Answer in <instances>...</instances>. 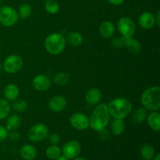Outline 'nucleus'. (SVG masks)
<instances>
[{
	"label": "nucleus",
	"mask_w": 160,
	"mask_h": 160,
	"mask_svg": "<svg viewBox=\"0 0 160 160\" xmlns=\"http://www.w3.org/2000/svg\"><path fill=\"white\" fill-rule=\"evenodd\" d=\"M155 20H156V23L158 27L160 26V11H157L156 16H155Z\"/></svg>",
	"instance_id": "37"
},
{
	"label": "nucleus",
	"mask_w": 160,
	"mask_h": 160,
	"mask_svg": "<svg viewBox=\"0 0 160 160\" xmlns=\"http://www.w3.org/2000/svg\"><path fill=\"white\" fill-rule=\"evenodd\" d=\"M23 59L18 55L12 54L7 56L2 64V69L8 73H15L23 67Z\"/></svg>",
	"instance_id": "7"
},
{
	"label": "nucleus",
	"mask_w": 160,
	"mask_h": 160,
	"mask_svg": "<svg viewBox=\"0 0 160 160\" xmlns=\"http://www.w3.org/2000/svg\"><path fill=\"white\" fill-rule=\"evenodd\" d=\"M99 33L103 38H110L115 33V26L112 22L109 21V20L103 21L100 24Z\"/></svg>",
	"instance_id": "15"
},
{
	"label": "nucleus",
	"mask_w": 160,
	"mask_h": 160,
	"mask_svg": "<svg viewBox=\"0 0 160 160\" xmlns=\"http://www.w3.org/2000/svg\"><path fill=\"white\" fill-rule=\"evenodd\" d=\"M112 44L115 48H120L122 46H123V37H122L121 38H116L112 41Z\"/></svg>",
	"instance_id": "35"
},
{
	"label": "nucleus",
	"mask_w": 160,
	"mask_h": 160,
	"mask_svg": "<svg viewBox=\"0 0 160 160\" xmlns=\"http://www.w3.org/2000/svg\"><path fill=\"white\" fill-rule=\"evenodd\" d=\"M147 123L152 131L159 132L160 131V114L158 111H152L147 115Z\"/></svg>",
	"instance_id": "16"
},
{
	"label": "nucleus",
	"mask_w": 160,
	"mask_h": 160,
	"mask_svg": "<svg viewBox=\"0 0 160 160\" xmlns=\"http://www.w3.org/2000/svg\"><path fill=\"white\" fill-rule=\"evenodd\" d=\"M45 48L49 54L59 55L64 50L66 46V39L59 33L50 34L45 40Z\"/></svg>",
	"instance_id": "4"
},
{
	"label": "nucleus",
	"mask_w": 160,
	"mask_h": 160,
	"mask_svg": "<svg viewBox=\"0 0 160 160\" xmlns=\"http://www.w3.org/2000/svg\"><path fill=\"white\" fill-rule=\"evenodd\" d=\"M4 97L6 100L9 102H13L17 99L19 95H20V89L16 84H9L6 86L4 88Z\"/></svg>",
	"instance_id": "18"
},
{
	"label": "nucleus",
	"mask_w": 160,
	"mask_h": 160,
	"mask_svg": "<svg viewBox=\"0 0 160 160\" xmlns=\"http://www.w3.org/2000/svg\"><path fill=\"white\" fill-rule=\"evenodd\" d=\"M73 160H86L84 158H82V157H79V158H74Z\"/></svg>",
	"instance_id": "40"
},
{
	"label": "nucleus",
	"mask_w": 160,
	"mask_h": 160,
	"mask_svg": "<svg viewBox=\"0 0 160 160\" xmlns=\"http://www.w3.org/2000/svg\"><path fill=\"white\" fill-rule=\"evenodd\" d=\"M2 64L0 63V72L2 71Z\"/></svg>",
	"instance_id": "41"
},
{
	"label": "nucleus",
	"mask_w": 160,
	"mask_h": 160,
	"mask_svg": "<svg viewBox=\"0 0 160 160\" xmlns=\"http://www.w3.org/2000/svg\"><path fill=\"white\" fill-rule=\"evenodd\" d=\"M48 141H49V142L52 145H57L60 142V136H59V134H56V133H52V134H48Z\"/></svg>",
	"instance_id": "31"
},
{
	"label": "nucleus",
	"mask_w": 160,
	"mask_h": 160,
	"mask_svg": "<svg viewBox=\"0 0 160 160\" xmlns=\"http://www.w3.org/2000/svg\"><path fill=\"white\" fill-rule=\"evenodd\" d=\"M148 112L147 109L144 107H138L133 112L132 122L134 124H140L143 123L146 119Z\"/></svg>",
	"instance_id": "21"
},
{
	"label": "nucleus",
	"mask_w": 160,
	"mask_h": 160,
	"mask_svg": "<svg viewBox=\"0 0 160 160\" xmlns=\"http://www.w3.org/2000/svg\"><path fill=\"white\" fill-rule=\"evenodd\" d=\"M11 112V106L6 98H0V120L7 118Z\"/></svg>",
	"instance_id": "25"
},
{
	"label": "nucleus",
	"mask_w": 160,
	"mask_h": 160,
	"mask_svg": "<svg viewBox=\"0 0 160 160\" xmlns=\"http://www.w3.org/2000/svg\"><path fill=\"white\" fill-rule=\"evenodd\" d=\"M140 155L145 160H151L156 155V149L150 144H145L140 149Z\"/></svg>",
	"instance_id": "22"
},
{
	"label": "nucleus",
	"mask_w": 160,
	"mask_h": 160,
	"mask_svg": "<svg viewBox=\"0 0 160 160\" xmlns=\"http://www.w3.org/2000/svg\"><path fill=\"white\" fill-rule=\"evenodd\" d=\"M8 136V131L6 129V128L2 125H0V143L4 142Z\"/></svg>",
	"instance_id": "34"
},
{
	"label": "nucleus",
	"mask_w": 160,
	"mask_h": 160,
	"mask_svg": "<svg viewBox=\"0 0 160 160\" xmlns=\"http://www.w3.org/2000/svg\"><path fill=\"white\" fill-rule=\"evenodd\" d=\"M138 23L142 28L145 30H149L156 24L155 15L151 12L145 11L142 12L138 17Z\"/></svg>",
	"instance_id": "13"
},
{
	"label": "nucleus",
	"mask_w": 160,
	"mask_h": 160,
	"mask_svg": "<svg viewBox=\"0 0 160 160\" xmlns=\"http://www.w3.org/2000/svg\"><path fill=\"white\" fill-rule=\"evenodd\" d=\"M17 13H18L19 18L21 19H27L31 15L32 13V8H31V5L28 4V3H25V4H22L21 6L19 7L18 11H17Z\"/></svg>",
	"instance_id": "27"
},
{
	"label": "nucleus",
	"mask_w": 160,
	"mask_h": 160,
	"mask_svg": "<svg viewBox=\"0 0 160 160\" xmlns=\"http://www.w3.org/2000/svg\"><path fill=\"white\" fill-rule=\"evenodd\" d=\"M123 46L133 54H138L142 50V45L138 40L133 38H123Z\"/></svg>",
	"instance_id": "17"
},
{
	"label": "nucleus",
	"mask_w": 160,
	"mask_h": 160,
	"mask_svg": "<svg viewBox=\"0 0 160 160\" xmlns=\"http://www.w3.org/2000/svg\"><path fill=\"white\" fill-rule=\"evenodd\" d=\"M7 138H9V140L12 142H16L17 141H19L20 139V135L17 131H9V133H8Z\"/></svg>",
	"instance_id": "32"
},
{
	"label": "nucleus",
	"mask_w": 160,
	"mask_h": 160,
	"mask_svg": "<svg viewBox=\"0 0 160 160\" xmlns=\"http://www.w3.org/2000/svg\"><path fill=\"white\" fill-rule=\"evenodd\" d=\"M0 50H1V45H0Z\"/></svg>",
	"instance_id": "42"
},
{
	"label": "nucleus",
	"mask_w": 160,
	"mask_h": 160,
	"mask_svg": "<svg viewBox=\"0 0 160 160\" xmlns=\"http://www.w3.org/2000/svg\"><path fill=\"white\" fill-rule=\"evenodd\" d=\"M61 149L57 145H51L47 148L45 151V155L50 159H56L61 155Z\"/></svg>",
	"instance_id": "29"
},
{
	"label": "nucleus",
	"mask_w": 160,
	"mask_h": 160,
	"mask_svg": "<svg viewBox=\"0 0 160 160\" xmlns=\"http://www.w3.org/2000/svg\"><path fill=\"white\" fill-rule=\"evenodd\" d=\"M110 120V114L108 110L107 104L101 103L98 105L92 112L89 118V127L93 131L98 132L106 128Z\"/></svg>",
	"instance_id": "1"
},
{
	"label": "nucleus",
	"mask_w": 160,
	"mask_h": 160,
	"mask_svg": "<svg viewBox=\"0 0 160 160\" xmlns=\"http://www.w3.org/2000/svg\"><path fill=\"white\" fill-rule=\"evenodd\" d=\"M117 29L123 38L132 37L136 31L134 22L129 17H121L117 22Z\"/></svg>",
	"instance_id": "8"
},
{
	"label": "nucleus",
	"mask_w": 160,
	"mask_h": 160,
	"mask_svg": "<svg viewBox=\"0 0 160 160\" xmlns=\"http://www.w3.org/2000/svg\"><path fill=\"white\" fill-rule=\"evenodd\" d=\"M154 160H160V153L159 152H158L157 154L155 155Z\"/></svg>",
	"instance_id": "39"
},
{
	"label": "nucleus",
	"mask_w": 160,
	"mask_h": 160,
	"mask_svg": "<svg viewBox=\"0 0 160 160\" xmlns=\"http://www.w3.org/2000/svg\"><path fill=\"white\" fill-rule=\"evenodd\" d=\"M32 86L36 91L45 92L51 86V80L45 74H38L33 78Z\"/></svg>",
	"instance_id": "11"
},
{
	"label": "nucleus",
	"mask_w": 160,
	"mask_h": 160,
	"mask_svg": "<svg viewBox=\"0 0 160 160\" xmlns=\"http://www.w3.org/2000/svg\"><path fill=\"white\" fill-rule=\"evenodd\" d=\"M45 9L48 13L56 14L59 10V5L56 0H46L45 2Z\"/></svg>",
	"instance_id": "28"
},
{
	"label": "nucleus",
	"mask_w": 160,
	"mask_h": 160,
	"mask_svg": "<svg viewBox=\"0 0 160 160\" xmlns=\"http://www.w3.org/2000/svg\"><path fill=\"white\" fill-rule=\"evenodd\" d=\"M49 134L48 127L44 123H36L30 128L28 138L33 142H40L45 140Z\"/></svg>",
	"instance_id": "6"
},
{
	"label": "nucleus",
	"mask_w": 160,
	"mask_h": 160,
	"mask_svg": "<svg viewBox=\"0 0 160 160\" xmlns=\"http://www.w3.org/2000/svg\"><path fill=\"white\" fill-rule=\"evenodd\" d=\"M12 104V109L18 112H24L28 109V103L23 99H16L13 101Z\"/></svg>",
	"instance_id": "30"
},
{
	"label": "nucleus",
	"mask_w": 160,
	"mask_h": 160,
	"mask_svg": "<svg viewBox=\"0 0 160 160\" xmlns=\"http://www.w3.org/2000/svg\"><path fill=\"white\" fill-rule=\"evenodd\" d=\"M102 94L101 91L97 88H92L89 89L85 94V101L87 102L88 104L92 105H97L102 99Z\"/></svg>",
	"instance_id": "14"
},
{
	"label": "nucleus",
	"mask_w": 160,
	"mask_h": 160,
	"mask_svg": "<svg viewBox=\"0 0 160 160\" xmlns=\"http://www.w3.org/2000/svg\"><path fill=\"white\" fill-rule=\"evenodd\" d=\"M125 130V124L123 120L114 119L111 123V132L113 135L119 136L123 133Z\"/></svg>",
	"instance_id": "24"
},
{
	"label": "nucleus",
	"mask_w": 160,
	"mask_h": 160,
	"mask_svg": "<svg viewBox=\"0 0 160 160\" xmlns=\"http://www.w3.org/2000/svg\"><path fill=\"white\" fill-rule=\"evenodd\" d=\"M20 124H21V119L20 116L17 114H12L7 117L5 128L8 131H15L17 128H19Z\"/></svg>",
	"instance_id": "20"
},
{
	"label": "nucleus",
	"mask_w": 160,
	"mask_h": 160,
	"mask_svg": "<svg viewBox=\"0 0 160 160\" xmlns=\"http://www.w3.org/2000/svg\"><path fill=\"white\" fill-rule=\"evenodd\" d=\"M56 160H70V159H68L67 157H66V156H63V155H62V156H61L60 155V156H59L57 159H56Z\"/></svg>",
	"instance_id": "38"
},
{
	"label": "nucleus",
	"mask_w": 160,
	"mask_h": 160,
	"mask_svg": "<svg viewBox=\"0 0 160 160\" xmlns=\"http://www.w3.org/2000/svg\"><path fill=\"white\" fill-rule=\"evenodd\" d=\"M144 108L149 111H158L160 109V88L152 86L145 89L141 97Z\"/></svg>",
	"instance_id": "3"
},
{
	"label": "nucleus",
	"mask_w": 160,
	"mask_h": 160,
	"mask_svg": "<svg viewBox=\"0 0 160 160\" xmlns=\"http://www.w3.org/2000/svg\"><path fill=\"white\" fill-rule=\"evenodd\" d=\"M109 114L114 119L123 120L132 111L133 105L125 98H117L107 105Z\"/></svg>",
	"instance_id": "2"
},
{
	"label": "nucleus",
	"mask_w": 160,
	"mask_h": 160,
	"mask_svg": "<svg viewBox=\"0 0 160 160\" xmlns=\"http://www.w3.org/2000/svg\"><path fill=\"white\" fill-rule=\"evenodd\" d=\"M70 123L77 131H85L89 128V117L81 112H76L70 117Z\"/></svg>",
	"instance_id": "9"
},
{
	"label": "nucleus",
	"mask_w": 160,
	"mask_h": 160,
	"mask_svg": "<svg viewBox=\"0 0 160 160\" xmlns=\"http://www.w3.org/2000/svg\"><path fill=\"white\" fill-rule=\"evenodd\" d=\"M17 11L12 7L3 6L0 7V24L4 27H12L18 21Z\"/></svg>",
	"instance_id": "5"
},
{
	"label": "nucleus",
	"mask_w": 160,
	"mask_h": 160,
	"mask_svg": "<svg viewBox=\"0 0 160 160\" xmlns=\"http://www.w3.org/2000/svg\"><path fill=\"white\" fill-rule=\"evenodd\" d=\"M20 155L24 160H34L37 156V149L33 145L26 144L20 148Z\"/></svg>",
	"instance_id": "19"
},
{
	"label": "nucleus",
	"mask_w": 160,
	"mask_h": 160,
	"mask_svg": "<svg viewBox=\"0 0 160 160\" xmlns=\"http://www.w3.org/2000/svg\"><path fill=\"white\" fill-rule=\"evenodd\" d=\"M53 81L58 86H65L70 81V77L64 72H59L53 78Z\"/></svg>",
	"instance_id": "26"
},
{
	"label": "nucleus",
	"mask_w": 160,
	"mask_h": 160,
	"mask_svg": "<svg viewBox=\"0 0 160 160\" xmlns=\"http://www.w3.org/2000/svg\"><path fill=\"white\" fill-rule=\"evenodd\" d=\"M81 145L78 141L71 140L64 144L61 152L68 159H74L81 153Z\"/></svg>",
	"instance_id": "10"
},
{
	"label": "nucleus",
	"mask_w": 160,
	"mask_h": 160,
	"mask_svg": "<svg viewBox=\"0 0 160 160\" xmlns=\"http://www.w3.org/2000/svg\"><path fill=\"white\" fill-rule=\"evenodd\" d=\"M99 133V138L101 139L102 141H107L109 140V138H110V133L108 130H106V128L102 129V131H98Z\"/></svg>",
	"instance_id": "33"
},
{
	"label": "nucleus",
	"mask_w": 160,
	"mask_h": 160,
	"mask_svg": "<svg viewBox=\"0 0 160 160\" xmlns=\"http://www.w3.org/2000/svg\"><path fill=\"white\" fill-rule=\"evenodd\" d=\"M67 101L65 97L62 95H56L51 98L48 102V106L49 109L54 112H62L66 107H67Z\"/></svg>",
	"instance_id": "12"
},
{
	"label": "nucleus",
	"mask_w": 160,
	"mask_h": 160,
	"mask_svg": "<svg viewBox=\"0 0 160 160\" xmlns=\"http://www.w3.org/2000/svg\"><path fill=\"white\" fill-rule=\"evenodd\" d=\"M67 42L71 46L78 47L82 44L83 36L79 32L72 31V32L69 33L68 35H67Z\"/></svg>",
	"instance_id": "23"
},
{
	"label": "nucleus",
	"mask_w": 160,
	"mask_h": 160,
	"mask_svg": "<svg viewBox=\"0 0 160 160\" xmlns=\"http://www.w3.org/2000/svg\"><path fill=\"white\" fill-rule=\"evenodd\" d=\"M108 2L113 6H120L121 4H123L124 0H108Z\"/></svg>",
	"instance_id": "36"
}]
</instances>
